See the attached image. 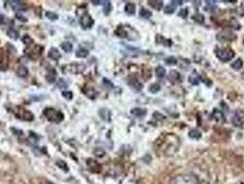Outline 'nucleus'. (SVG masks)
Here are the masks:
<instances>
[{
    "instance_id": "obj_21",
    "label": "nucleus",
    "mask_w": 244,
    "mask_h": 184,
    "mask_svg": "<svg viewBox=\"0 0 244 184\" xmlns=\"http://www.w3.org/2000/svg\"><path fill=\"white\" fill-rule=\"evenodd\" d=\"M214 118L217 121H219V122L224 121V115H223V113L217 110H216L214 111Z\"/></svg>"
},
{
    "instance_id": "obj_29",
    "label": "nucleus",
    "mask_w": 244,
    "mask_h": 184,
    "mask_svg": "<svg viewBox=\"0 0 244 184\" xmlns=\"http://www.w3.org/2000/svg\"><path fill=\"white\" fill-rule=\"evenodd\" d=\"M165 62H166L167 65H172V66L176 65V63H177L176 59L174 58V56H170V57L166 58V59H165Z\"/></svg>"
},
{
    "instance_id": "obj_7",
    "label": "nucleus",
    "mask_w": 244,
    "mask_h": 184,
    "mask_svg": "<svg viewBox=\"0 0 244 184\" xmlns=\"http://www.w3.org/2000/svg\"><path fill=\"white\" fill-rule=\"evenodd\" d=\"M49 57L52 58V60H58L61 57V53L59 52V50L57 48H51V50L49 51Z\"/></svg>"
},
{
    "instance_id": "obj_14",
    "label": "nucleus",
    "mask_w": 244,
    "mask_h": 184,
    "mask_svg": "<svg viewBox=\"0 0 244 184\" xmlns=\"http://www.w3.org/2000/svg\"><path fill=\"white\" fill-rule=\"evenodd\" d=\"M9 3H10V6L14 10H20L23 6V3L19 1H9Z\"/></svg>"
},
{
    "instance_id": "obj_18",
    "label": "nucleus",
    "mask_w": 244,
    "mask_h": 184,
    "mask_svg": "<svg viewBox=\"0 0 244 184\" xmlns=\"http://www.w3.org/2000/svg\"><path fill=\"white\" fill-rule=\"evenodd\" d=\"M188 135L191 137V138H194V139H199L201 137V133L196 130V129H193L191 130L189 133H188Z\"/></svg>"
},
{
    "instance_id": "obj_30",
    "label": "nucleus",
    "mask_w": 244,
    "mask_h": 184,
    "mask_svg": "<svg viewBox=\"0 0 244 184\" xmlns=\"http://www.w3.org/2000/svg\"><path fill=\"white\" fill-rule=\"evenodd\" d=\"M62 95H63V97H64V98H65L66 100H68V101L72 100V97H73L72 92H71V91H64V92L62 93Z\"/></svg>"
},
{
    "instance_id": "obj_23",
    "label": "nucleus",
    "mask_w": 244,
    "mask_h": 184,
    "mask_svg": "<svg viewBox=\"0 0 244 184\" xmlns=\"http://www.w3.org/2000/svg\"><path fill=\"white\" fill-rule=\"evenodd\" d=\"M6 33H7L8 36L10 37L11 39H13V40H17L19 38V33L14 29H9Z\"/></svg>"
},
{
    "instance_id": "obj_31",
    "label": "nucleus",
    "mask_w": 244,
    "mask_h": 184,
    "mask_svg": "<svg viewBox=\"0 0 244 184\" xmlns=\"http://www.w3.org/2000/svg\"><path fill=\"white\" fill-rule=\"evenodd\" d=\"M187 14H188V9H187V8H184V9H181V10L179 11L178 16H180V17L185 19V18L187 17Z\"/></svg>"
},
{
    "instance_id": "obj_25",
    "label": "nucleus",
    "mask_w": 244,
    "mask_h": 184,
    "mask_svg": "<svg viewBox=\"0 0 244 184\" xmlns=\"http://www.w3.org/2000/svg\"><path fill=\"white\" fill-rule=\"evenodd\" d=\"M101 4L104 6L105 13L107 15L110 11V2L109 1H101Z\"/></svg>"
},
{
    "instance_id": "obj_10",
    "label": "nucleus",
    "mask_w": 244,
    "mask_h": 184,
    "mask_svg": "<svg viewBox=\"0 0 244 184\" xmlns=\"http://www.w3.org/2000/svg\"><path fill=\"white\" fill-rule=\"evenodd\" d=\"M75 54H76V56L79 57V58H85V57L89 54V52H88L87 49L81 47V48H79V49L76 51Z\"/></svg>"
},
{
    "instance_id": "obj_11",
    "label": "nucleus",
    "mask_w": 244,
    "mask_h": 184,
    "mask_svg": "<svg viewBox=\"0 0 244 184\" xmlns=\"http://www.w3.org/2000/svg\"><path fill=\"white\" fill-rule=\"evenodd\" d=\"M151 6H152L156 10H161L163 7V1H158V0H151L148 2Z\"/></svg>"
},
{
    "instance_id": "obj_28",
    "label": "nucleus",
    "mask_w": 244,
    "mask_h": 184,
    "mask_svg": "<svg viewBox=\"0 0 244 184\" xmlns=\"http://www.w3.org/2000/svg\"><path fill=\"white\" fill-rule=\"evenodd\" d=\"M189 82H190L191 84H193V85H198V83H199V78L194 76L193 75H191L189 76Z\"/></svg>"
},
{
    "instance_id": "obj_1",
    "label": "nucleus",
    "mask_w": 244,
    "mask_h": 184,
    "mask_svg": "<svg viewBox=\"0 0 244 184\" xmlns=\"http://www.w3.org/2000/svg\"><path fill=\"white\" fill-rule=\"evenodd\" d=\"M43 114L47 118L48 121L52 122H56V123L61 122L64 118L63 112H61L60 110H55L53 108H46L43 110Z\"/></svg>"
},
{
    "instance_id": "obj_9",
    "label": "nucleus",
    "mask_w": 244,
    "mask_h": 184,
    "mask_svg": "<svg viewBox=\"0 0 244 184\" xmlns=\"http://www.w3.org/2000/svg\"><path fill=\"white\" fill-rule=\"evenodd\" d=\"M135 10H136V6L133 3H127L125 6V11L127 14L129 15H133L135 14Z\"/></svg>"
},
{
    "instance_id": "obj_19",
    "label": "nucleus",
    "mask_w": 244,
    "mask_h": 184,
    "mask_svg": "<svg viewBox=\"0 0 244 184\" xmlns=\"http://www.w3.org/2000/svg\"><path fill=\"white\" fill-rule=\"evenodd\" d=\"M242 66H243V63H242V59H237L235 62H233V63L230 65V66H231L233 69H235V70H239V69H241V68L242 67Z\"/></svg>"
},
{
    "instance_id": "obj_4",
    "label": "nucleus",
    "mask_w": 244,
    "mask_h": 184,
    "mask_svg": "<svg viewBox=\"0 0 244 184\" xmlns=\"http://www.w3.org/2000/svg\"><path fill=\"white\" fill-rule=\"evenodd\" d=\"M196 179L195 176L186 175V176H179L173 180L172 184H196Z\"/></svg>"
},
{
    "instance_id": "obj_22",
    "label": "nucleus",
    "mask_w": 244,
    "mask_h": 184,
    "mask_svg": "<svg viewBox=\"0 0 244 184\" xmlns=\"http://www.w3.org/2000/svg\"><path fill=\"white\" fill-rule=\"evenodd\" d=\"M150 91L151 93H156V92H159L160 89H161V86L157 83H154V84H151V87H150Z\"/></svg>"
},
{
    "instance_id": "obj_13",
    "label": "nucleus",
    "mask_w": 244,
    "mask_h": 184,
    "mask_svg": "<svg viewBox=\"0 0 244 184\" xmlns=\"http://www.w3.org/2000/svg\"><path fill=\"white\" fill-rule=\"evenodd\" d=\"M130 112L135 117H143L146 113V110L140 109V108H135V109H132Z\"/></svg>"
},
{
    "instance_id": "obj_32",
    "label": "nucleus",
    "mask_w": 244,
    "mask_h": 184,
    "mask_svg": "<svg viewBox=\"0 0 244 184\" xmlns=\"http://www.w3.org/2000/svg\"><path fill=\"white\" fill-rule=\"evenodd\" d=\"M58 87L60 88H67V83L65 82V80L64 79H60L59 80V83H58Z\"/></svg>"
},
{
    "instance_id": "obj_15",
    "label": "nucleus",
    "mask_w": 244,
    "mask_h": 184,
    "mask_svg": "<svg viewBox=\"0 0 244 184\" xmlns=\"http://www.w3.org/2000/svg\"><path fill=\"white\" fill-rule=\"evenodd\" d=\"M165 74H166V71H165V69L163 66H159L156 67V69H155V75H156L157 77L163 78L165 75Z\"/></svg>"
},
{
    "instance_id": "obj_34",
    "label": "nucleus",
    "mask_w": 244,
    "mask_h": 184,
    "mask_svg": "<svg viewBox=\"0 0 244 184\" xmlns=\"http://www.w3.org/2000/svg\"><path fill=\"white\" fill-rule=\"evenodd\" d=\"M3 22H4V17H3V15L0 14V25L3 24Z\"/></svg>"
},
{
    "instance_id": "obj_3",
    "label": "nucleus",
    "mask_w": 244,
    "mask_h": 184,
    "mask_svg": "<svg viewBox=\"0 0 244 184\" xmlns=\"http://www.w3.org/2000/svg\"><path fill=\"white\" fill-rule=\"evenodd\" d=\"M14 112L18 118H19L20 120H23V121L31 122L34 119V116L31 111L25 110L23 108H20V107H16L14 110Z\"/></svg>"
},
{
    "instance_id": "obj_20",
    "label": "nucleus",
    "mask_w": 244,
    "mask_h": 184,
    "mask_svg": "<svg viewBox=\"0 0 244 184\" xmlns=\"http://www.w3.org/2000/svg\"><path fill=\"white\" fill-rule=\"evenodd\" d=\"M45 16H46L49 19H51V20H56V19H58V18H59V16H58L56 13L52 12V11H47V12L45 13Z\"/></svg>"
},
{
    "instance_id": "obj_5",
    "label": "nucleus",
    "mask_w": 244,
    "mask_h": 184,
    "mask_svg": "<svg viewBox=\"0 0 244 184\" xmlns=\"http://www.w3.org/2000/svg\"><path fill=\"white\" fill-rule=\"evenodd\" d=\"M95 21L92 19V17L88 14H85L80 19V24L84 29H89L94 25Z\"/></svg>"
},
{
    "instance_id": "obj_35",
    "label": "nucleus",
    "mask_w": 244,
    "mask_h": 184,
    "mask_svg": "<svg viewBox=\"0 0 244 184\" xmlns=\"http://www.w3.org/2000/svg\"><path fill=\"white\" fill-rule=\"evenodd\" d=\"M172 2L173 3H176L175 5H182V3H183L182 1H172Z\"/></svg>"
},
{
    "instance_id": "obj_27",
    "label": "nucleus",
    "mask_w": 244,
    "mask_h": 184,
    "mask_svg": "<svg viewBox=\"0 0 244 184\" xmlns=\"http://www.w3.org/2000/svg\"><path fill=\"white\" fill-rule=\"evenodd\" d=\"M116 34H117L118 36L121 37V38H126V37H127V32H126L121 27H119V28L116 31Z\"/></svg>"
},
{
    "instance_id": "obj_36",
    "label": "nucleus",
    "mask_w": 244,
    "mask_h": 184,
    "mask_svg": "<svg viewBox=\"0 0 244 184\" xmlns=\"http://www.w3.org/2000/svg\"><path fill=\"white\" fill-rule=\"evenodd\" d=\"M1 64H2V63H1V60H0V66H1Z\"/></svg>"
},
{
    "instance_id": "obj_17",
    "label": "nucleus",
    "mask_w": 244,
    "mask_h": 184,
    "mask_svg": "<svg viewBox=\"0 0 244 184\" xmlns=\"http://www.w3.org/2000/svg\"><path fill=\"white\" fill-rule=\"evenodd\" d=\"M151 11H149L148 9H146V8H141L140 10H139V16L141 17V18H143V19H150L151 17Z\"/></svg>"
},
{
    "instance_id": "obj_33",
    "label": "nucleus",
    "mask_w": 244,
    "mask_h": 184,
    "mask_svg": "<svg viewBox=\"0 0 244 184\" xmlns=\"http://www.w3.org/2000/svg\"><path fill=\"white\" fill-rule=\"evenodd\" d=\"M23 42L25 44H30V43L32 42V40L31 39V37L29 36V35H26V36H24V38H23Z\"/></svg>"
},
{
    "instance_id": "obj_16",
    "label": "nucleus",
    "mask_w": 244,
    "mask_h": 184,
    "mask_svg": "<svg viewBox=\"0 0 244 184\" xmlns=\"http://www.w3.org/2000/svg\"><path fill=\"white\" fill-rule=\"evenodd\" d=\"M61 48L65 53H71L72 51V44L71 42H69V41H65V42H63L61 44Z\"/></svg>"
},
{
    "instance_id": "obj_24",
    "label": "nucleus",
    "mask_w": 244,
    "mask_h": 184,
    "mask_svg": "<svg viewBox=\"0 0 244 184\" xmlns=\"http://www.w3.org/2000/svg\"><path fill=\"white\" fill-rule=\"evenodd\" d=\"M193 19H194L195 21H196L197 23H199V24H202V23L204 22V17H203V15H201V14H199V13L194 15V16H193Z\"/></svg>"
},
{
    "instance_id": "obj_6",
    "label": "nucleus",
    "mask_w": 244,
    "mask_h": 184,
    "mask_svg": "<svg viewBox=\"0 0 244 184\" xmlns=\"http://www.w3.org/2000/svg\"><path fill=\"white\" fill-rule=\"evenodd\" d=\"M232 122L235 126H242L244 123V111L242 110L237 111L232 119Z\"/></svg>"
},
{
    "instance_id": "obj_12",
    "label": "nucleus",
    "mask_w": 244,
    "mask_h": 184,
    "mask_svg": "<svg viewBox=\"0 0 244 184\" xmlns=\"http://www.w3.org/2000/svg\"><path fill=\"white\" fill-rule=\"evenodd\" d=\"M17 75L20 77H26L28 75H29V70L26 66H21L18 68L17 70Z\"/></svg>"
},
{
    "instance_id": "obj_26",
    "label": "nucleus",
    "mask_w": 244,
    "mask_h": 184,
    "mask_svg": "<svg viewBox=\"0 0 244 184\" xmlns=\"http://www.w3.org/2000/svg\"><path fill=\"white\" fill-rule=\"evenodd\" d=\"M174 9H175V6H174L173 4H169L165 6L164 8V12L167 13V14H170V13H174Z\"/></svg>"
},
{
    "instance_id": "obj_8",
    "label": "nucleus",
    "mask_w": 244,
    "mask_h": 184,
    "mask_svg": "<svg viewBox=\"0 0 244 184\" xmlns=\"http://www.w3.org/2000/svg\"><path fill=\"white\" fill-rule=\"evenodd\" d=\"M57 77V74L54 69H51V71H49V73L46 75V80L49 83H53L56 80Z\"/></svg>"
},
{
    "instance_id": "obj_2",
    "label": "nucleus",
    "mask_w": 244,
    "mask_h": 184,
    "mask_svg": "<svg viewBox=\"0 0 244 184\" xmlns=\"http://www.w3.org/2000/svg\"><path fill=\"white\" fill-rule=\"evenodd\" d=\"M215 53L217 57L224 63L230 61L235 55L234 52L230 48H217Z\"/></svg>"
}]
</instances>
